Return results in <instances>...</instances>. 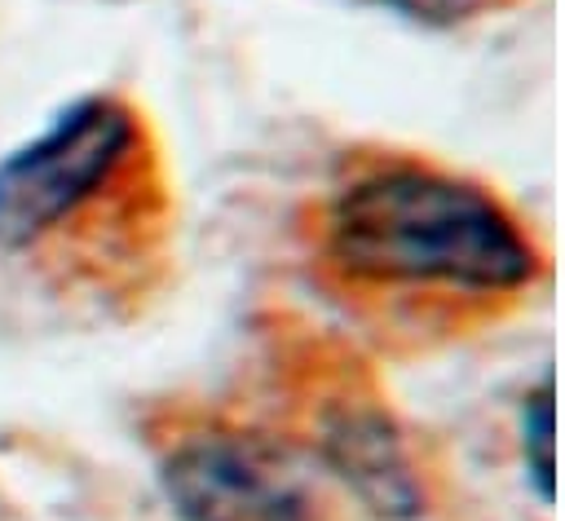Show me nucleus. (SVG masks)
Here are the masks:
<instances>
[{
    "label": "nucleus",
    "mask_w": 565,
    "mask_h": 521,
    "mask_svg": "<svg viewBox=\"0 0 565 521\" xmlns=\"http://www.w3.org/2000/svg\"><path fill=\"white\" fill-rule=\"evenodd\" d=\"M322 455L327 468L375 512H415V481L406 468V455L397 446V437L384 428L380 415L371 411H344L327 424L322 437Z\"/></svg>",
    "instance_id": "4"
},
{
    "label": "nucleus",
    "mask_w": 565,
    "mask_h": 521,
    "mask_svg": "<svg viewBox=\"0 0 565 521\" xmlns=\"http://www.w3.org/2000/svg\"><path fill=\"white\" fill-rule=\"evenodd\" d=\"M331 260L371 287L508 296L534 274L516 221L477 185L393 163L349 181L327 212Z\"/></svg>",
    "instance_id": "1"
},
{
    "label": "nucleus",
    "mask_w": 565,
    "mask_h": 521,
    "mask_svg": "<svg viewBox=\"0 0 565 521\" xmlns=\"http://www.w3.org/2000/svg\"><path fill=\"white\" fill-rule=\"evenodd\" d=\"M521 455L543 499H552V380H543L521 406Z\"/></svg>",
    "instance_id": "5"
},
{
    "label": "nucleus",
    "mask_w": 565,
    "mask_h": 521,
    "mask_svg": "<svg viewBox=\"0 0 565 521\" xmlns=\"http://www.w3.org/2000/svg\"><path fill=\"white\" fill-rule=\"evenodd\" d=\"M163 495L181 521H313L318 481L278 442L256 433H207L181 442L163 464Z\"/></svg>",
    "instance_id": "3"
},
{
    "label": "nucleus",
    "mask_w": 565,
    "mask_h": 521,
    "mask_svg": "<svg viewBox=\"0 0 565 521\" xmlns=\"http://www.w3.org/2000/svg\"><path fill=\"white\" fill-rule=\"evenodd\" d=\"M137 159L132 110L115 97H79L26 146L0 159V247H31L119 181Z\"/></svg>",
    "instance_id": "2"
},
{
    "label": "nucleus",
    "mask_w": 565,
    "mask_h": 521,
    "mask_svg": "<svg viewBox=\"0 0 565 521\" xmlns=\"http://www.w3.org/2000/svg\"><path fill=\"white\" fill-rule=\"evenodd\" d=\"M371 4H388V9L411 13V18H455L468 0H371Z\"/></svg>",
    "instance_id": "6"
}]
</instances>
